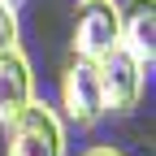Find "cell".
<instances>
[{
	"label": "cell",
	"mask_w": 156,
	"mask_h": 156,
	"mask_svg": "<svg viewBox=\"0 0 156 156\" xmlns=\"http://www.w3.org/2000/svg\"><path fill=\"white\" fill-rule=\"evenodd\" d=\"M56 113H61V122H69L78 130H91L104 117L100 65L95 61H87V56H78V52L65 56L61 78H56Z\"/></svg>",
	"instance_id": "obj_1"
},
{
	"label": "cell",
	"mask_w": 156,
	"mask_h": 156,
	"mask_svg": "<svg viewBox=\"0 0 156 156\" xmlns=\"http://www.w3.org/2000/svg\"><path fill=\"white\" fill-rule=\"evenodd\" d=\"M17 39H22V30H17V9H5V5H0V56L13 52V48H22Z\"/></svg>",
	"instance_id": "obj_7"
},
{
	"label": "cell",
	"mask_w": 156,
	"mask_h": 156,
	"mask_svg": "<svg viewBox=\"0 0 156 156\" xmlns=\"http://www.w3.org/2000/svg\"><path fill=\"white\" fill-rule=\"evenodd\" d=\"M65 122L48 100H35L5 126V156H65Z\"/></svg>",
	"instance_id": "obj_2"
},
{
	"label": "cell",
	"mask_w": 156,
	"mask_h": 156,
	"mask_svg": "<svg viewBox=\"0 0 156 156\" xmlns=\"http://www.w3.org/2000/svg\"><path fill=\"white\" fill-rule=\"evenodd\" d=\"M100 65V95H104V113H113V117H126V113H134L139 108V100H143V78H147V69L134 61V56L117 44L104 61H95Z\"/></svg>",
	"instance_id": "obj_3"
},
{
	"label": "cell",
	"mask_w": 156,
	"mask_h": 156,
	"mask_svg": "<svg viewBox=\"0 0 156 156\" xmlns=\"http://www.w3.org/2000/svg\"><path fill=\"white\" fill-rule=\"evenodd\" d=\"M83 156H122V152H117V147H87Z\"/></svg>",
	"instance_id": "obj_8"
},
{
	"label": "cell",
	"mask_w": 156,
	"mask_h": 156,
	"mask_svg": "<svg viewBox=\"0 0 156 156\" xmlns=\"http://www.w3.org/2000/svg\"><path fill=\"white\" fill-rule=\"evenodd\" d=\"M35 100V69L22 48L0 56V126H9L17 113Z\"/></svg>",
	"instance_id": "obj_6"
},
{
	"label": "cell",
	"mask_w": 156,
	"mask_h": 156,
	"mask_svg": "<svg viewBox=\"0 0 156 156\" xmlns=\"http://www.w3.org/2000/svg\"><path fill=\"white\" fill-rule=\"evenodd\" d=\"M122 48L152 69L156 61V0H122Z\"/></svg>",
	"instance_id": "obj_5"
},
{
	"label": "cell",
	"mask_w": 156,
	"mask_h": 156,
	"mask_svg": "<svg viewBox=\"0 0 156 156\" xmlns=\"http://www.w3.org/2000/svg\"><path fill=\"white\" fill-rule=\"evenodd\" d=\"M122 44V9L117 0H83L74 22V52L87 61H104V56Z\"/></svg>",
	"instance_id": "obj_4"
},
{
	"label": "cell",
	"mask_w": 156,
	"mask_h": 156,
	"mask_svg": "<svg viewBox=\"0 0 156 156\" xmlns=\"http://www.w3.org/2000/svg\"><path fill=\"white\" fill-rule=\"evenodd\" d=\"M0 5H5V9H17V5H22V0H0Z\"/></svg>",
	"instance_id": "obj_9"
}]
</instances>
